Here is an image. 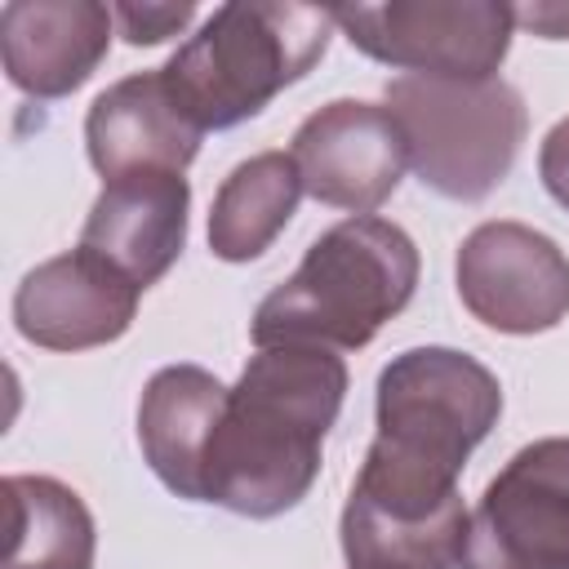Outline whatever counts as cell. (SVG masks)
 I'll return each instance as SVG.
<instances>
[{
  "instance_id": "cell-1",
  "label": "cell",
  "mask_w": 569,
  "mask_h": 569,
  "mask_svg": "<svg viewBox=\"0 0 569 569\" xmlns=\"http://www.w3.org/2000/svg\"><path fill=\"white\" fill-rule=\"evenodd\" d=\"M498 413L502 387L476 356L453 347L396 356L378 373V431L347 502L391 520L467 511L458 476Z\"/></svg>"
},
{
  "instance_id": "cell-2",
  "label": "cell",
  "mask_w": 569,
  "mask_h": 569,
  "mask_svg": "<svg viewBox=\"0 0 569 569\" xmlns=\"http://www.w3.org/2000/svg\"><path fill=\"white\" fill-rule=\"evenodd\" d=\"M347 396V365L329 347L276 342L249 356L227 391L204 453V502L271 520L307 498L325 436Z\"/></svg>"
},
{
  "instance_id": "cell-3",
  "label": "cell",
  "mask_w": 569,
  "mask_h": 569,
  "mask_svg": "<svg viewBox=\"0 0 569 569\" xmlns=\"http://www.w3.org/2000/svg\"><path fill=\"white\" fill-rule=\"evenodd\" d=\"M418 289V244L405 227L365 213L329 227L298 271L276 284L253 311V342H311L356 351L409 307Z\"/></svg>"
},
{
  "instance_id": "cell-4",
  "label": "cell",
  "mask_w": 569,
  "mask_h": 569,
  "mask_svg": "<svg viewBox=\"0 0 569 569\" xmlns=\"http://www.w3.org/2000/svg\"><path fill=\"white\" fill-rule=\"evenodd\" d=\"M333 27V9L320 4H222L160 71L204 133L231 129L302 80L325 58Z\"/></svg>"
},
{
  "instance_id": "cell-5",
  "label": "cell",
  "mask_w": 569,
  "mask_h": 569,
  "mask_svg": "<svg viewBox=\"0 0 569 569\" xmlns=\"http://www.w3.org/2000/svg\"><path fill=\"white\" fill-rule=\"evenodd\" d=\"M387 111L405 133L409 169L449 200H485L511 173L529 129L525 98L498 76H396L387 84Z\"/></svg>"
},
{
  "instance_id": "cell-6",
  "label": "cell",
  "mask_w": 569,
  "mask_h": 569,
  "mask_svg": "<svg viewBox=\"0 0 569 569\" xmlns=\"http://www.w3.org/2000/svg\"><path fill=\"white\" fill-rule=\"evenodd\" d=\"M333 22L347 40L405 76L493 80L511 49L516 13L498 0H391L342 4Z\"/></svg>"
},
{
  "instance_id": "cell-7",
  "label": "cell",
  "mask_w": 569,
  "mask_h": 569,
  "mask_svg": "<svg viewBox=\"0 0 569 569\" xmlns=\"http://www.w3.org/2000/svg\"><path fill=\"white\" fill-rule=\"evenodd\" d=\"M458 569H569V436L516 449L485 485Z\"/></svg>"
},
{
  "instance_id": "cell-8",
  "label": "cell",
  "mask_w": 569,
  "mask_h": 569,
  "mask_svg": "<svg viewBox=\"0 0 569 569\" xmlns=\"http://www.w3.org/2000/svg\"><path fill=\"white\" fill-rule=\"evenodd\" d=\"M458 298L498 333H547L569 316V258L525 222H480L458 244Z\"/></svg>"
},
{
  "instance_id": "cell-9",
  "label": "cell",
  "mask_w": 569,
  "mask_h": 569,
  "mask_svg": "<svg viewBox=\"0 0 569 569\" xmlns=\"http://www.w3.org/2000/svg\"><path fill=\"white\" fill-rule=\"evenodd\" d=\"M293 164L302 191L351 218L373 213L405 178L409 147L387 107L338 98L307 116L293 133Z\"/></svg>"
},
{
  "instance_id": "cell-10",
  "label": "cell",
  "mask_w": 569,
  "mask_h": 569,
  "mask_svg": "<svg viewBox=\"0 0 569 569\" xmlns=\"http://www.w3.org/2000/svg\"><path fill=\"white\" fill-rule=\"evenodd\" d=\"M142 289L89 249L58 253L22 276L13 325L44 351H89L116 342L138 316Z\"/></svg>"
},
{
  "instance_id": "cell-11",
  "label": "cell",
  "mask_w": 569,
  "mask_h": 569,
  "mask_svg": "<svg viewBox=\"0 0 569 569\" xmlns=\"http://www.w3.org/2000/svg\"><path fill=\"white\" fill-rule=\"evenodd\" d=\"M204 129L182 111L164 71H138L102 89L84 116V147L102 182L169 169L182 173L200 151Z\"/></svg>"
},
{
  "instance_id": "cell-12",
  "label": "cell",
  "mask_w": 569,
  "mask_h": 569,
  "mask_svg": "<svg viewBox=\"0 0 569 569\" xmlns=\"http://www.w3.org/2000/svg\"><path fill=\"white\" fill-rule=\"evenodd\" d=\"M187 209H191V187L182 173L169 169L102 182L84 218L80 249L111 262L138 289H151L187 244Z\"/></svg>"
},
{
  "instance_id": "cell-13",
  "label": "cell",
  "mask_w": 569,
  "mask_h": 569,
  "mask_svg": "<svg viewBox=\"0 0 569 569\" xmlns=\"http://www.w3.org/2000/svg\"><path fill=\"white\" fill-rule=\"evenodd\" d=\"M116 13L98 0H9L0 9V58L31 98H67L111 49Z\"/></svg>"
},
{
  "instance_id": "cell-14",
  "label": "cell",
  "mask_w": 569,
  "mask_h": 569,
  "mask_svg": "<svg viewBox=\"0 0 569 569\" xmlns=\"http://www.w3.org/2000/svg\"><path fill=\"white\" fill-rule=\"evenodd\" d=\"M227 391L209 369L200 365H169L151 373L138 400V445L156 480L187 498L204 502V453L213 440V427L222 418Z\"/></svg>"
},
{
  "instance_id": "cell-15",
  "label": "cell",
  "mask_w": 569,
  "mask_h": 569,
  "mask_svg": "<svg viewBox=\"0 0 569 569\" xmlns=\"http://www.w3.org/2000/svg\"><path fill=\"white\" fill-rule=\"evenodd\" d=\"M4 569H93L98 529L76 489L53 476H4Z\"/></svg>"
},
{
  "instance_id": "cell-16",
  "label": "cell",
  "mask_w": 569,
  "mask_h": 569,
  "mask_svg": "<svg viewBox=\"0 0 569 569\" xmlns=\"http://www.w3.org/2000/svg\"><path fill=\"white\" fill-rule=\"evenodd\" d=\"M302 196V178L289 151H258L240 160L209 209V249L222 262H253L289 227Z\"/></svg>"
},
{
  "instance_id": "cell-17",
  "label": "cell",
  "mask_w": 569,
  "mask_h": 569,
  "mask_svg": "<svg viewBox=\"0 0 569 569\" xmlns=\"http://www.w3.org/2000/svg\"><path fill=\"white\" fill-rule=\"evenodd\" d=\"M111 13L129 44H160L196 18V4L191 0H182V4H116Z\"/></svg>"
},
{
  "instance_id": "cell-18",
  "label": "cell",
  "mask_w": 569,
  "mask_h": 569,
  "mask_svg": "<svg viewBox=\"0 0 569 569\" xmlns=\"http://www.w3.org/2000/svg\"><path fill=\"white\" fill-rule=\"evenodd\" d=\"M538 173H542V187L551 191V200L569 209V116L556 120L551 133L542 138V147H538Z\"/></svg>"
},
{
  "instance_id": "cell-19",
  "label": "cell",
  "mask_w": 569,
  "mask_h": 569,
  "mask_svg": "<svg viewBox=\"0 0 569 569\" xmlns=\"http://www.w3.org/2000/svg\"><path fill=\"white\" fill-rule=\"evenodd\" d=\"M520 27L547 40H569V4H516L511 9Z\"/></svg>"
}]
</instances>
